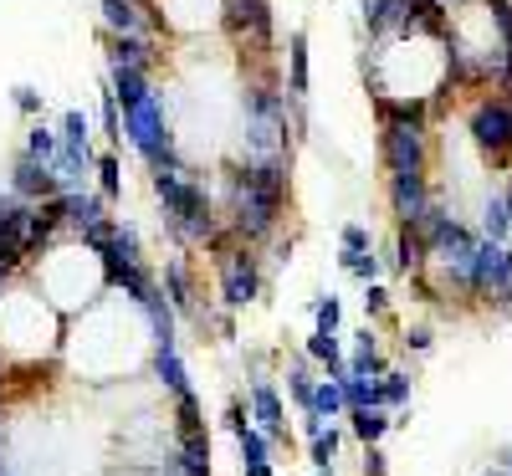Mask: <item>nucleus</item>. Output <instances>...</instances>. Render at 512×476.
Instances as JSON below:
<instances>
[{
    "instance_id": "7ed1b4c3",
    "label": "nucleus",
    "mask_w": 512,
    "mask_h": 476,
    "mask_svg": "<svg viewBox=\"0 0 512 476\" xmlns=\"http://www.w3.org/2000/svg\"><path fill=\"white\" fill-rule=\"evenodd\" d=\"M425 154H431V139H425V118H384L379 134V159L390 175H420Z\"/></svg>"
},
{
    "instance_id": "4468645a",
    "label": "nucleus",
    "mask_w": 512,
    "mask_h": 476,
    "mask_svg": "<svg viewBox=\"0 0 512 476\" xmlns=\"http://www.w3.org/2000/svg\"><path fill=\"white\" fill-rule=\"evenodd\" d=\"M103 6V26L113 31V36H144L154 21L139 11V0H98Z\"/></svg>"
},
{
    "instance_id": "72a5a7b5",
    "label": "nucleus",
    "mask_w": 512,
    "mask_h": 476,
    "mask_svg": "<svg viewBox=\"0 0 512 476\" xmlns=\"http://www.w3.org/2000/svg\"><path fill=\"white\" fill-rule=\"evenodd\" d=\"M333 461H338V430L323 425L318 436H313V466H318V471H333Z\"/></svg>"
},
{
    "instance_id": "c756f323",
    "label": "nucleus",
    "mask_w": 512,
    "mask_h": 476,
    "mask_svg": "<svg viewBox=\"0 0 512 476\" xmlns=\"http://www.w3.org/2000/svg\"><path fill=\"white\" fill-rule=\"evenodd\" d=\"M98 175H103V205H113L123 195V164H118V154H98Z\"/></svg>"
},
{
    "instance_id": "f8f14e48",
    "label": "nucleus",
    "mask_w": 512,
    "mask_h": 476,
    "mask_svg": "<svg viewBox=\"0 0 512 476\" xmlns=\"http://www.w3.org/2000/svg\"><path fill=\"white\" fill-rule=\"evenodd\" d=\"M308 98V31H292L287 36V103L303 108Z\"/></svg>"
},
{
    "instance_id": "2eb2a0df",
    "label": "nucleus",
    "mask_w": 512,
    "mask_h": 476,
    "mask_svg": "<svg viewBox=\"0 0 512 476\" xmlns=\"http://www.w3.org/2000/svg\"><path fill=\"white\" fill-rule=\"evenodd\" d=\"M62 205H67V231H93L98 221H108V205H103V195H82V190H67L62 195Z\"/></svg>"
},
{
    "instance_id": "20e7f679",
    "label": "nucleus",
    "mask_w": 512,
    "mask_h": 476,
    "mask_svg": "<svg viewBox=\"0 0 512 476\" xmlns=\"http://www.w3.org/2000/svg\"><path fill=\"white\" fill-rule=\"evenodd\" d=\"M262 297V262L251 246H236L221 256V302L226 308H251Z\"/></svg>"
},
{
    "instance_id": "f03ea898",
    "label": "nucleus",
    "mask_w": 512,
    "mask_h": 476,
    "mask_svg": "<svg viewBox=\"0 0 512 476\" xmlns=\"http://www.w3.org/2000/svg\"><path fill=\"white\" fill-rule=\"evenodd\" d=\"M154 195L164 205V231L180 246H210L221 236V215L210 190L190 175V169H169V175H154Z\"/></svg>"
},
{
    "instance_id": "1a4fd4ad",
    "label": "nucleus",
    "mask_w": 512,
    "mask_h": 476,
    "mask_svg": "<svg viewBox=\"0 0 512 476\" xmlns=\"http://www.w3.org/2000/svg\"><path fill=\"white\" fill-rule=\"evenodd\" d=\"M11 195H21L26 205H41V200H52V195H62V180L52 175L47 164H36V159H16V169H11Z\"/></svg>"
},
{
    "instance_id": "f704fd0d",
    "label": "nucleus",
    "mask_w": 512,
    "mask_h": 476,
    "mask_svg": "<svg viewBox=\"0 0 512 476\" xmlns=\"http://www.w3.org/2000/svg\"><path fill=\"white\" fill-rule=\"evenodd\" d=\"M338 241H344V251H374V236H369L359 221H349L344 231H338Z\"/></svg>"
},
{
    "instance_id": "423d86ee",
    "label": "nucleus",
    "mask_w": 512,
    "mask_h": 476,
    "mask_svg": "<svg viewBox=\"0 0 512 476\" xmlns=\"http://www.w3.org/2000/svg\"><path fill=\"white\" fill-rule=\"evenodd\" d=\"M246 410H251V425L262 430L272 446H287L292 441L287 436V405H282V395L272 389V379H251L246 384Z\"/></svg>"
},
{
    "instance_id": "6e6552de",
    "label": "nucleus",
    "mask_w": 512,
    "mask_h": 476,
    "mask_svg": "<svg viewBox=\"0 0 512 476\" xmlns=\"http://www.w3.org/2000/svg\"><path fill=\"white\" fill-rule=\"evenodd\" d=\"M390 210L400 226H420V215L431 210V180L420 175H390Z\"/></svg>"
},
{
    "instance_id": "4c0bfd02",
    "label": "nucleus",
    "mask_w": 512,
    "mask_h": 476,
    "mask_svg": "<svg viewBox=\"0 0 512 476\" xmlns=\"http://www.w3.org/2000/svg\"><path fill=\"white\" fill-rule=\"evenodd\" d=\"M226 430H231V436L251 430V410H246V400H231V405H226Z\"/></svg>"
},
{
    "instance_id": "473e14b6",
    "label": "nucleus",
    "mask_w": 512,
    "mask_h": 476,
    "mask_svg": "<svg viewBox=\"0 0 512 476\" xmlns=\"http://www.w3.org/2000/svg\"><path fill=\"white\" fill-rule=\"evenodd\" d=\"M338 262H344V272H354L364 287L379 277V256L374 251H344V256H338Z\"/></svg>"
},
{
    "instance_id": "f257e3e1",
    "label": "nucleus",
    "mask_w": 512,
    "mask_h": 476,
    "mask_svg": "<svg viewBox=\"0 0 512 476\" xmlns=\"http://www.w3.org/2000/svg\"><path fill=\"white\" fill-rule=\"evenodd\" d=\"M231 200H226V226L241 246H256L277 231V215L287 205V159H262V164H236L231 175Z\"/></svg>"
},
{
    "instance_id": "4be33fe9",
    "label": "nucleus",
    "mask_w": 512,
    "mask_h": 476,
    "mask_svg": "<svg viewBox=\"0 0 512 476\" xmlns=\"http://www.w3.org/2000/svg\"><path fill=\"white\" fill-rule=\"evenodd\" d=\"M482 231H487L482 241H497V246L512 236V221H507V190H492V195H487V205H482Z\"/></svg>"
},
{
    "instance_id": "79ce46f5",
    "label": "nucleus",
    "mask_w": 512,
    "mask_h": 476,
    "mask_svg": "<svg viewBox=\"0 0 512 476\" xmlns=\"http://www.w3.org/2000/svg\"><path fill=\"white\" fill-rule=\"evenodd\" d=\"M241 476H272V466H241Z\"/></svg>"
},
{
    "instance_id": "49530a36",
    "label": "nucleus",
    "mask_w": 512,
    "mask_h": 476,
    "mask_svg": "<svg viewBox=\"0 0 512 476\" xmlns=\"http://www.w3.org/2000/svg\"><path fill=\"white\" fill-rule=\"evenodd\" d=\"M139 11H149V0H139Z\"/></svg>"
},
{
    "instance_id": "58836bf2",
    "label": "nucleus",
    "mask_w": 512,
    "mask_h": 476,
    "mask_svg": "<svg viewBox=\"0 0 512 476\" xmlns=\"http://www.w3.org/2000/svg\"><path fill=\"white\" fill-rule=\"evenodd\" d=\"M384 471H390V456L379 446H364V476H384Z\"/></svg>"
},
{
    "instance_id": "dca6fc26",
    "label": "nucleus",
    "mask_w": 512,
    "mask_h": 476,
    "mask_svg": "<svg viewBox=\"0 0 512 476\" xmlns=\"http://www.w3.org/2000/svg\"><path fill=\"white\" fill-rule=\"evenodd\" d=\"M108 93L118 98V108H123V113L154 98V88H149V72H134V67H113V82H108Z\"/></svg>"
},
{
    "instance_id": "ea45409f",
    "label": "nucleus",
    "mask_w": 512,
    "mask_h": 476,
    "mask_svg": "<svg viewBox=\"0 0 512 476\" xmlns=\"http://www.w3.org/2000/svg\"><path fill=\"white\" fill-rule=\"evenodd\" d=\"M405 349L425 354V349H431V328H405Z\"/></svg>"
},
{
    "instance_id": "a878e982",
    "label": "nucleus",
    "mask_w": 512,
    "mask_h": 476,
    "mask_svg": "<svg viewBox=\"0 0 512 476\" xmlns=\"http://www.w3.org/2000/svg\"><path fill=\"white\" fill-rule=\"evenodd\" d=\"M379 405H384V410L410 405V374H405V369H390V374L379 379Z\"/></svg>"
},
{
    "instance_id": "de8ad7c7",
    "label": "nucleus",
    "mask_w": 512,
    "mask_h": 476,
    "mask_svg": "<svg viewBox=\"0 0 512 476\" xmlns=\"http://www.w3.org/2000/svg\"><path fill=\"white\" fill-rule=\"evenodd\" d=\"M313 476H333V471H313Z\"/></svg>"
},
{
    "instance_id": "c03bdc74",
    "label": "nucleus",
    "mask_w": 512,
    "mask_h": 476,
    "mask_svg": "<svg viewBox=\"0 0 512 476\" xmlns=\"http://www.w3.org/2000/svg\"><path fill=\"white\" fill-rule=\"evenodd\" d=\"M466 6V0H441V11H461Z\"/></svg>"
},
{
    "instance_id": "f3484780",
    "label": "nucleus",
    "mask_w": 512,
    "mask_h": 476,
    "mask_svg": "<svg viewBox=\"0 0 512 476\" xmlns=\"http://www.w3.org/2000/svg\"><path fill=\"white\" fill-rule=\"evenodd\" d=\"M26 221H31V205L21 195H0V246H26Z\"/></svg>"
},
{
    "instance_id": "7c9ffc66",
    "label": "nucleus",
    "mask_w": 512,
    "mask_h": 476,
    "mask_svg": "<svg viewBox=\"0 0 512 476\" xmlns=\"http://www.w3.org/2000/svg\"><path fill=\"white\" fill-rule=\"evenodd\" d=\"M175 425H180V436H190V430H205V415H200V395H195V389L175 400Z\"/></svg>"
},
{
    "instance_id": "a211bd4d",
    "label": "nucleus",
    "mask_w": 512,
    "mask_h": 476,
    "mask_svg": "<svg viewBox=\"0 0 512 476\" xmlns=\"http://www.w3.org/2000/svg\"><path fill=\"white\" fill-rule=\"evenodd\" d=\"M308 359H318L328 369V379H349V359H344L338 333H308Z\"/></svg>"
},
{
    "instance_id": "5701e85b",
    "label": "nucleus",
    "mask_w": 512,
    "mask_h": 476,
    "mask_svg": "<svg viewBox=\"0 0 512 476\" xmlns=\"http://www.w3.org/2000/svg\"><path fill=\"white\" fill-rule=\"evenodd\" d=\"M57 154H62V134H52L47 123H31V134H26V159H36V164H57Z\"/></svg>"
},
{
    "instance_id": "c9c22d12",
    "label": "nucleus",
    "mask_w": 512,
    "mask_h": 476,
    "mask_svg": "<svg viewBox=\"0 0 512 476\" xmlns=\"http://www.w3.org/2000/svg\"><path fill=\"white\" fill-rule=\"evenodd\" d=\"M364 313H369V318H384V313H390V292H384L379 282L364 287Z\"/></svg>"
},
{
    "instance_id": "a18cd8bd",
    "label": "nucleus",
    "mask_w": 512,
    "mask_h": 476,
    "mask_svg": "<svg viewBox=\"0 0 512 476\" xmlns=\"http://www.w3.org/2000/svg\"><path fill=\"white\" fill-rule=\"evenodd\" d=\"M487 476H507V471H497V466H492V471H487Z\"/></svg>"
},
{
    "instance_id": "39448f33",
    "label": "nucleus",
    "mask_w": 512,
    "mask_h": 476,
    "mask_svg": "<svg viewBox=\"0 0 512 476\" xmlns=\"http://www.w3.org/2000/svg\"><path fill=\"white\" fill-rule=\"evenodd\" d=\"M472 144L492 159L512 154V98H487L472 113Z\"/></svg>"
},
{
    "instance_id": "c85d7f7f",
    "label": "nucleus",
    "mask_w": 512,
    "mask_h": 476,
    "mask_svg": "<svg viewBox=\"0 0 512 476\" xmlns=\"http://www.w3.org/2000/svg\"><path fill=\"white\" fill-rule=\"evenodd\" d=\"M384 374H390V364H384L379 349H354V359H349V379H384Z\"/></svg>"
},
{
    "instance_id": "e433bc0d",
    "label": "nucleus",
    "mask_w": 512,
    "mask_h": 476,
    "mask_svg": "<svg viewBox=\"0 0 512 476\" xmlns=\"http://www.w3.org/2000/svg\"><path fill=\"white\" fill-rule=\"evenodd\" d=\"M11 98H16V108H21V113H31V118H36L41 108H47V98H41L36 88H26V82H21V88H11Z\"/></svg>"
},
{
    "instance_id": "393cba45",
    "label": "nucleus",
    "mask_w": 512,
    "mask_h": 476,
    "mask_svg": "<svg viewBox=\"0 0 512 476\" xmlns=\"http://www.w3.org/2000/svg\"><path fill=\"white\" fill-rule=\"evenodd\" d=\"M236 446H241V466H272V441H267L256 425H251V430H241Z\"/></svg>"
},
{
    "instance_id": "ddd939ff",
    "label": "nucleus",
    "mask_w": 512,
    "mask_h": 476,
    "mask_svg": "<svg viewBox=\"0 0 512 476\" xmlns=\"http://www.w3.org/2000/svg\"><path fill=\"white\" fill-rule=\"evenodd\" d=\"M159 52H154V41L149 36H113V47H108V67H134V72H154Z\"/></svg>"
},
{
    "instance_id": "6ab92c4d",
    "label": "nucleus",
    "mask_w": 512,
    "mask_h": 476,
    "mask_svg": "<svg viewBox=\"0 0 512 476\" xmlns=\"http://www.w3.org/2000/svg\"><path fill=\"white\" fill-rule=\"evenodd\" d=\"M154 379L169 389V395H190V374H185V359H180V349H154Z\"/></svg>"
},
{
    "instance_id": "37998d69",
    "label": "nucleus",
    "mask_w": 512,
    "mask_h": 476,
    "mask_svg": "<svg viewBox=\"0 0 512 476\" xmlns=\"http://www.w3.org/2000/svg\"><path fill=\"white\" fill-rule=\"evenodd\" d=\"M497 471H507V476H512V451H502V456H497Z\"/></svg>"
},
{
    "instance_id": "0eeeda50",
    "label": "nucleus",
    "mask_w": 512,
    "mask_h": 476,
    "mask_svg": "<svg viewBox=\"0 0 512 476\" xmlns=\"http://www.w3.org/2000/svg\"><path fill=\"white\" fill-rule=\"evenodd\" d=\"M226 26L251 47H272V0H226Z\"/></svg>"
},
{
    "instance_id": "a19ab883",
    "label": "nucleus",
    "mask_w": 512,
    "mask_h": 476,
    "mask_svg": "<svg viewBox=\"0 0 512 476\" xmlns=\"http://www.w3.org/2000/svg\"><path fill=\"white\" fill-rule=\"evenodd\" d=\"M0 476H11L6 471V425H0Z\"/></svg>"
},
{
    "instance_id": "412c9836",
    "label": "nucleus",
    "mask_w": 512,
    "mask_h": 476,
    "mask_svg": "<svg viewBox=\"0 0 512 476\" xmlns=\"http://www.w3.org/2000/svg\"><path fill=\"white\" fill-rule=\"evenodd\" d=\"M139 262H144L139 231L128 226V221H118V231H113V241H108V251H103V267H139Z\"/></svg>"
},
{
    "instance_id": "aec40b11",
    "label": "nucleus",
    "mask_w": 512,
    "mask_h": 476,
    "mask_svg": "<svg viewBox=\"0 0 512 476\" xmlns=\"http://www.w3.org/2000/svg\"><path fill=\"white\" fill-rule=\"evenodd\" d=\"M303 415H318V420H338V415H349L344 379H318V384H313V405H308Z\"/></svg>"
},
{
    "instance_id": "cd10ccee",
    "label": "nucleus",
    "mask_w": 512,
    "mask_h": 476,
    "mask_svg": "<svg viewBox=\"0 0 512 476\" xmlns=\"http://www.w3.org/2000/svg\"><path fill=\"white\" fill-rule=\"evenodd\" d=\"M313 384H318V379H313V369H308L303 359L287 369V395L297 400V410H308V405H313Z\"/></svg>"
},
{
    "instance_id": "9d476101",
    "label": "nucleus",
    "mask_w": 512,
    "mask_h": 476,
    "mask_svg": "<svg viewBox=\"0 0 512 476\" xmlns=\"http://www.w3.org/2000/svg\"><path fill=\"white\" fill-rule=\"evenodd\" d=\"M164 302H169L180 318H195L200 328L210 323V313H200V302H195V282H190V272H185L180 256H175V262H164Z\"/></svg>"
},
{
    "instance_id": "9b49d317",
    "label": "nucleus",
    "mask_w": 512,
    "mask_h": 476,
    "mask_svg": "<svg viewBox=\"0 0 512 476\" xmlns=\"http://www.w3.org/2000/svg\"><path fill=\"white\" fill-rule=\"evenodd\" d=\"M103 277H108V287L113 292H123L134 308H149V302L159 297V282H154V272L139 262V267H103Z\"/></svg>"
},
{
    "instance_id": "2f4dec72",
    "label": "nucleus",
    "mask_w": 512,
    "mask_h": 476,
    "mask_svg": "<svg viewBox=\"0 0 512 476\" xmlns=\"http://www.w3.org/2000/svg\"><path fill=\"white\" fill-rule=\"evenodd\" d=\"M313 318H318V328H313V333H338V323H344V302H338L333 292H328V297H318V302H313Z\"/></svg>"
},
{
    "instance_id": "b1692460",
    "label": "nucleus",
    "mask_w": 512,
    "mask_h": 476,
    "mask_svg": "<svg viewBox=\"0 0 512 476\" xmlns=\"http://www.w3.org/2000/svg\"><path fill=\"white\" fill-rule=\"evenodd\" d=\"M390 425H395L390 410H349V430H354L364 446H379V436H384Z\"/></svg>"
},
{
    "instance_id": "bb28decb",
    "label": "nucleus",
    "mask_w": 512,
    "mask_h": 476,
    "mask_svg": "<svg viewBox=\"0 0 512 476\" xmlns=\"http://www.w3.org/2000/svg\"><path fill=\"white\" fill-rule=\"evenodd\" d=\"M344 400H349V410H384L379 405V379H344Z\"/></svg>"
}]
</instances>
